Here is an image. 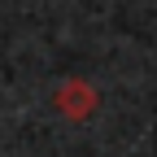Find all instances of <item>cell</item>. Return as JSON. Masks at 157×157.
Masks as SVG:
<instances>
[{"mask_svg": "<svg viewBox=\"0 0 157 157\" xmlns=\"http://www.w3.org/2000/svg\"><path fill=\"white\" fill-rule=\"evenodd\" d=\"M57 109L70 113V118H87L96 109V92L87 83H78V78H70V83H61V92H57Z\"/></svg>", "mask_w": 157, "mask_h": 157, "instance_id": "cell-1", "label": "cell"}]
</instances>
